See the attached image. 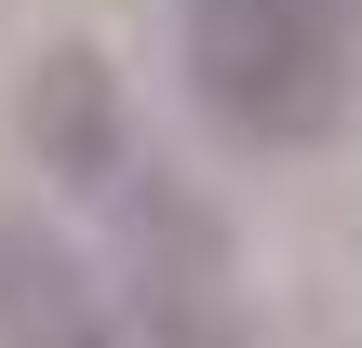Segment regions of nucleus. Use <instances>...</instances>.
<instances>
[{"label":"nucleus","mask_w":362,"mask_h":348,"mask_svg":"<svg viewBox=\"0 0 362 348\" xmlns=\"http://www.w3.org/2000/svg\"><path fill=\"white\" fill-rule=\"evenodd\" d=\"M175 67L228 148H322L362 94V40L322 0H175Z\"/></svg>","instance_id":"1"},{"label":"nucleus","mask_w":362,"mask_h":348,"mask_svg":"<svg viewBox=\"0 0 362 348\" xmlns=\"http://www.w3.org/2000/svg\"><path fill=\"white\" fill-rule=\"evenodd\" d=\"M107 228H121V295H107L121 348H255L242 241H228V215L202 188H175L161 161H134L107 188Z\"/></svg>","instance_id":"2"},{"label":"nucleus","mask_w":362,"mask_h":348,"mask_svg":"<svg viewBox=\"0 0 362 348\" xmlns=\"http://www.w3.org/2000/svg\"><path fill=\"white\" fill-rule=\"evenodd\" d=\"M13 121H27V161H40L67 201H107V188L134 174V107H121V67H107L94 40H54V54L27 67Z\"/></svg>","instance_id":"3"},{"label":"nucleus","mask_w":362,"mask_h":348,"mask_svg":"<svg viewBox=\"0 0 362 348\" xmlns=\"http://www.w3.org/2000/svg\"><path fill=\"white\" fill-rule=\"evenodd\" d=\"M0 348H121L107 282H94L40 215H0Z\"/></svg>","instance_id":"4"},{"label":"nucleus","mask_w":362,"mask_h":348,"mask_svg":"<svg viewBox=\"0 0 362 348\" xmlns=\"http://www.w3.org/2000/svg\"><path fill=\"white\" fill-rule=\"evenodd\" d=\"M322 13H336V27H349V40H362V0H322Z\"/></svg>","instance_id":"5"}]
</instances>
